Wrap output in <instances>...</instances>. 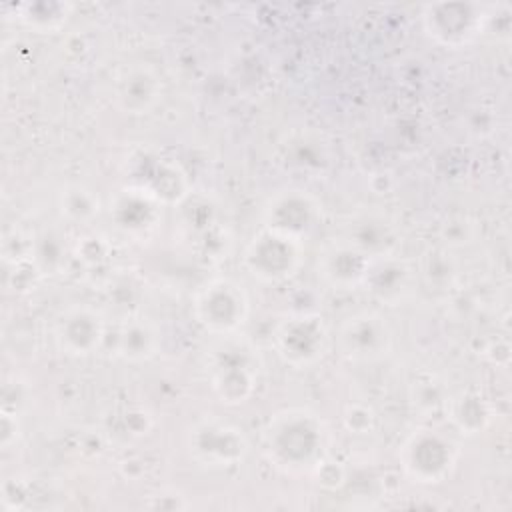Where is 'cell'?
I'll return each instance as SVG.
<instances>
[{
    "instance_id": "1",
    "label": "cell",
    "mask_w": 512,
    "mask_h": 512,
    "mask_svg": "<svg viewBox=\"0 0 512 512\" xmlns=\"http://www.w3.org/2000/svg\"><path fill=\"white\" fill-rule=\"evenodd\" d=\"M322 448L318 420L304 410L278 414L266 432V452L270 460L286 472L316 468Z\"/></svg>"
},
{
    "instance_id": "2",
    "label": "cell",
    "mask_w": 512,
    "mask_h": 512,
    "mask_svg": "<svg viewBox=\"0 0 512 512\" xmlns=\"http://www.w3.org/2000/svg\"><path fill=\"white\" fill-rule=\"evenodd\" d=\"M220 338L222 342L208 354V380L222 402L242 404L250 398L258 382V356L254 346L234 334Z\"/></svg>"
},
{
    "instance_id": "3",
    "label": "cell",
    "mask_w": 512,
    "mask_h": 512,
    "mask_svg": "<svg viewBox=\"0 0 512 512\" xmlns=\"http://www.w3.org/2000/svg\"><path fill=\"white\" fill-rule=\"evenodd\" d=\"M246 314V292L230 278H216L208 282L194 298L196 320L216 336L234 334L244 324Z\"/></svg>"
},
{
    "instance_id": "4",
    "label": "cell",
    "mask_w": 512,
    "mask_h": 512,
    "mask_svg": "<svg viewBox=\"0 0 512 512\" xmlns=\"http://www.w3.org/2000/svg\"><path fill=\"white\" fill-rule=\"evenodd\" d=\"M404 472L420 484H438L446 480L456 464V454L448 438L434 430L414 432L400 448Z\"/></svg>"
},
{
    "instance_id": "5",
    "label": "cell",
    "mask_w": 512,
    "mask_h": 512,
    "mask_svg": "<svg viewBox=\"0 0 512 512\" xmlns=\"http://www.w3.org/2000/svg\"><path fill=\"white\" fill-rule=\"evenodd\" d=\"M274 346L290 366L306 368L324 356L328 332L320 316L296 314L280 320L274 330Z\"/></svg>"
},
{
    "instance_id": "6",
    "label": "cell",
    "mask_w": 512,
    "mask_h": 512,
    "mask_svg": "<svg viewBox=\"0 0 512 512\" xmlns=\"http://www.w3.org/2000/svg\"><path fill=\"white\" fill-rule=\"evenodd\" d=\"M300 242L264 228L246 248L244 262L252 276L264 282L290 278L300 266Z\"/></svg>"
},
{
    "instance_id": "7",
    "label": "cell",
    "mask_w": 512,
    "mask_h": 512,
    "mask_svg": "<svg viewBox=\"0 0 512 512\" xmlns=\"http://www.w3.org/2000/svg\"><path fill=\"white\" fill-rule=\"evenodd\" d=\"M392 332L382 316L374 312H358L346 318L338 330V348L348 360H378L388 354Z\"/></svg>"
},
{
    "instance_id": "8",
    "label": "cell",
    "mask_w": 512,
    "mask_h": 512,
    "mask_svg": "<svg viewBox=\"0 0 512 512\" xmlns=\"http://www.w3.org/2000/svg\"><path fill=\"white\" fill-rule=\"evenodd\" d=\"M192 456L204 466L224 468L238 462L246 452L240 430L222 422H204L194 428L190 438Z\"/></svg>"
},
{
    "instance_id": "9",
    "label": "cell",
    "mask_w": 512,
    "mask_h": 512,
    "mask_svg": "<svg viewBox=\"0 0 512 512\" xmlns=\"http://www.w3.org/2000/svg\"><path fill=\"white\" fill-rule=\"evenodd\" d=\"M54 334L60 350L74 356H86L100 346L104 338V322L96 310L88 306H74L56 322Z\"/></svg>"
},
{
    "instance_id": "10",
    "label": "cell",
    "mask_w": 512,
    "mask_h": 512,
    "mask_svg": "<svg viewBox=\"0 0 512 512\" xmlns=\"http://www.w3.org/2000/svg\"><path fill=\"white\" fill-rule=\"evenodd\" d=\"M162 84L156 70L134 64L118 74L114 84V102L126 114H146L160 98Z\"/></svg>"
},
{
    "instance_id": "11",
    "label": "cell",
    "mask_w": 512,
    "mask_h": 512,
    "mask_svg": "<svg viewBox=\"0 0 512 512\" xmlns=\"http://www.w3.org/2000/svg\"><path fill=\"white\" fill-rule=\"evenodd\" d=\"M370 268V260L358 248H334L324 258V276L338 286L356 284L366 278Z\"/></svg>"
},
{
    "instance_id": "12",
    "label": "cell",
    "mask_w": 512,
    "mask_h": 512,
    "mask_svg": "<svg viewBox=\"0 0 512 512\" xmlns=\"http://www.w3.org/2000/svg\"><path fill=\"white\" fill-rule=\"evenodd\" d=\"M62 210L70 218L82 220V218H90L98 210V202L94 200V196L88 190L76 186V188H70L64 194V208Z\"/></svg>"
}]
</instances>
